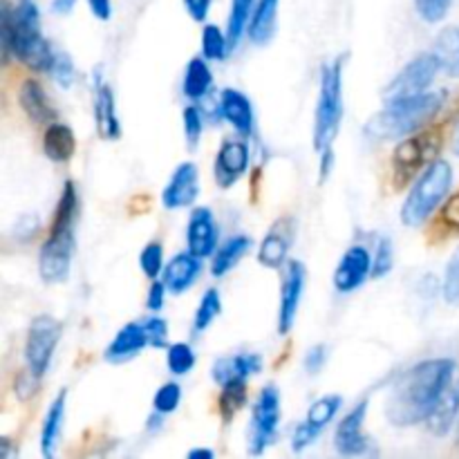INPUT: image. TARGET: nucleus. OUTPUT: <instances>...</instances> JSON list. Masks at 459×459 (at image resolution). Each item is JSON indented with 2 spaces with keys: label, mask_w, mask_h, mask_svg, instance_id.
I'll use <instances>...</instances> for the list:
<instances>
[{
  "label": "nucleus",
  "mask_w": 459,
  "mask_h": 459,
  "mask_svg": "<svg viewBox=\"0 0 459 459\" xmlns=\"http://www.w3.org/2000/svg\"><path fill=\"white\" fill-rule=\"evenodd\" d=\"M453 368V359H426L403 372L385 399V420L397 429L426 424Z\"/></svg>",
  "instance_id": "f257e3e1"
},
{
  "label": "nucleus",
  "mask_w": 459,
  "mask_h": 459,
  "mask_svg": "<svg viewBox=\"0 0 459 459\" xmlns=\"http://www.w3.org/2000/svg\"><path fill=\"white\" fill-rule=\"evenodd\" d=\"M79 213V195H76V184L65 182L58 204L54 209L52 227H49L48 240L40 247L39 255V273L43 282L54 285L63 282L70 273L72 255H74V224Z\"/></svg>",
  "instance_id": "f03ea898"
},
{
  "label": "nucleus",
  "mask_w": 459,
  "mask_h": 459,
  "mask_svg": "<svg viewBox=\"0 0 459 459\" xmlns=\"http://www.w3.org/2000/svg\"><path fill=\"white\" fill-rule=\"evenodd\" d=\"M444 106V97L437 92L415 94V97L390 99L384 110L377 112L366 126V134L381 142L403 139L408 134L420 133L439 115Z\"/></svg>",
  "instance_id": "7ed1b4c3"
},
{
  "label": "nucleus",
  "mask_w": 459,
  "mask_h": 459,
  "mask_svg": "<svg viewBox=\"0 0 459 459\" xmlns=\"http://www.w3.org/2000/svg\"><path fill=\"white\" fill-rule=\"evenodd\" d=\"M13 58L34 72H49L56 49L40 31V12L34 0H16L12 7Z\"/></svg>",
  "instance_id": "20e7f679"
},
{
  "label": "nucleus",
  "mask_w": 459,
  "mask_h": 459,
  "mask_svg": "<svg viewBox=\"0 0 459 459\" xmlns=\"http://www.w3.org/2000/svg\"><path fill=\"white\" fill-rule=\"evenodd\" d=\"M343 119V58L327 63L321 70L316 112H314V148L316 152L332 151Z\"/></svg>",
  "instance_id": "39448f33"
},
{
  "label": "nucleus",
  "mask_w": 459,
  "mask_h": 459,
  "mask_svg": "<svg viewBox=\"0 0 459 459\" xmlns=\"http://www.w3.org/2000/svg\"><path fill=\"white\" fill-rule=\"evenodd\" d=\"M453 186V166L446 160H435L421 170L402 206V222L406 227H420L435 209L448 197Z\"/></svg>",
  "instance_id": "423d86ee"
},
{
  "label": "nucleus",
  "mask_w": 459,
  "mask_h": 459,
  "mask_svg": "<svg viewBox=\"0 0 459 459\" xmlns=\"http://www.w3.org/2000/svg\"><path fill=\"white\" fill-rule=\"evenodd\" d=\"M281 424V393L276 385H264L251 411L249 426V453L263 455L278 437Z\"/></svg>",
  "instance_id": "0eeeda50"
},
{
  "label": "nucleus",
  "mask_w": 459,
  "mask_h": 459,
  "mask_svg": "<svg viewBox=\"0 0 459 459\" xmlns=\"http://www.w3.org/2000/svg\"><path fill=\"white\" fill-rule=\"evenodd\" d=\"M61 334V321H56L54 316H48V314H40V316H36L30 323V330H27L25 339V363L40 379L49 370V363H52L54 352H56Z\"/></svg>",
  "instance_id": "6e6552de"
},
{
  "label": "nucleus",
  "mask_w": 459,
  "mask_h": 459,
  "mask_svg": "<svg viewBox=\"0 0 459 459\" xmlns=\"http://www.w3.org/2000/svg\"><path fill=\"white\" fill-rule=\"evenodd\" d=\"M442 148V139L435 130L430 133H415L403 137L402 142L394 148L393 166L394 175H399V184H406L412 175H417V170L426 169L429 164H433L437 160V152Z\"/></svg>",
  "instance_id": "1a4fd4ad"
},
{
  "label": "nucleus",
  "mask_w": 459,
  "mask_h": 459,
  "mask_svg": "<svg viewBox=\"0 0 459 459\" xmlns=\"http://www.w3.org/2000/svg\"><path fill=\"white\" fill-rule=\"evenodd\" d=\"M439 70H442V65L433 52L420 54L411 63H406V67L390 81V85L385 88V101L429 92L430 83L439 74Z\"/></svg>",
  "instance_id": "9d476101"
},
{
  "label": "nucleus",
  "mask_w": 459,
  "mask_h": 459,
  "mask_svg": "<svg viewBox=\"0 0 459 459\" xmlns=\"http://www.w3.org/2000/svg\"><path fill=\"white\" fill-rule=\"evenodd\" d=\"M305 281H307V272L299 260L287 263V273L282 278L281 287V309H278V334L287 336L294 327L296 314H299L300 299L305 291Z\"/></svg>",
  "instance_id": "9b49d317"
},
{
  "label": "nucleus",
  "mask_w": 459,
  "mask_h": 459,
  "mask_svg": "<svg viewBox=\"0 0 459 459\" xmlns=\"http://www.w3.org/2000/svg\"><path fill=\"white\" fill-rule=\"evenodd\" d=\"M366 417L368 402H361L339 421V426H336L334 430L336 453H341V455L345 457H357L368 451L370 439H368L366 435Z\"/></svg>",
  "instance_id": "f8f14e48"
},
{
  "label": "nucleus",
  "mask_w": 459,
  "mask_h": 459,
  "mask_svg": "<svg viewBox=\"0 0 459 459\" xmlns=\"http://www.w3.org/2000/svg\"><path fill=\"white\" fill-rule=\"evenodd\" d=\"M251 161V152L247 142L242 139H224L220 146L218 155H215L213 164V178L220 188H231L238 184V179L247 173Z\"/></svg>",
  "instance_id": "ddd939ff"
},
{
  "label": "nucleus",
  "mask_w": 459,
  "mask_h": 459,
  "mask_svg": "<svg viewBox=\"0 0 459 459\" xmlns=\"http://www.w3.org/2000/svg\"><path fill=\"white\" fill-rule=\"evenodd\" d=\"M372 278V255L363 245L350 247L339 260V267L334 272V290L339 294H352L363 282Z\"/></svg>",
  "instance_id": "4468645a"
},
{
  "label": "nucleus",
  "mask_w": 459,
  "mask_h": 459,
  "mask_svg": "<svg viewBox=\"0 0 459 459\" xmlns=\"http://www.w3.org/2000/svg\"><path fill=\"white\" fill-rule=\"evenodd\" d=\"M200 195V170L193 161H184L170 175L169 184L161 191V204L166 209H186Z\"/></svg>",
  "instance_id": "2eb2a0df"
},
{
  "label": "nucleus",
  "mask_w": 459,
  "mask_h": 459,
  "mask_svg": "<svg viewBox=\"0 0 459 459\" xmlns=\"http://www.w3.org/2000/svg\"><path fill=\"white\" fill-rule=\"evenodd\" d=\"M459 420V366L455 363L451 377H448L446 385H444L442 394H439L437 403H435L433 412L426 420V426L433 435L444 437V435L451 433L457 426Z\"/></svg>",
  "instance_id": "dca6fc26"
},
{
  "label": "nucleus",
  "mask_w": 459,
  "mask_h": 459,
  "mask_svg": "<svg viewBox=\"0 0 459 459\" xmlns=\"http://www.w3.org/2000/svg\"><path fill=\"white\" fill-rule=\"evenodd\" d=\"M294 242V220L281 218L272 224L258 247V263L267 269H281Z\"/></svg>",
  "instance_id": "f3484780"
},
{
  "label": "nucleus",
  "mask_w": 459,
  "mask_h": 459,
  "mask_svg": "<svg viewBox=\"0 0 459 459\" xmlns=\"http://www.w3.org/2000/svg\"><path fill=\"white\" fill-rule=\"evenodd\" d=\"M186 242L188 251L200 258H209L218 249V222H215L213 211L206 206H197L193 209L191 218H188L186 229Z\"/></svg>",
  "instance_id": "a211bd4d"
},
{
  "label": "nucleus",
  "mask_w": 459,
  "mask_h": 459,
  "mask_svg": "<svg viewBox=\"0 0 459 459\" xmlns=\"http://www.w3.org/2000/svg\"><path fill=\"white\" fill-rule=\"evenodd\" d=\"M94 119H97V130L103 139H115L121 137V124L117 117V103L115 92L110 85L101 79V72L94 74Z\"/></svg>",
  "instance_id": "6ab92c4d"
},
{
  "label": "nucleus",
  "mask_w": 459,
  "mask_h": 459,
  "mask_svg": "<svg viewBox=\"0 0 459 459\" xmlns=\"http://www.w3.org/2000/svg\"><path fill=\"white\" fill-rule=\"evenodd\" d=\"M202 260L204 258L191 254V251H184V254H175L173 258L166 263L161 281L166 282L170 294L179 296L195 285V281L202 273Z\"/></svg>",
  "instance_id": "aec40b11"
},
{
  "label": "nucleus",
  "mask_w": 459,
  "mask_h": 459,
  "mask_svg": "<svg viewBox=\"0 0 459 459\" xmlns=\"http://www.w3.org/2000/svg\"><path fill=\"white\" fill-rule=\"evenodd\" d=\"M218 103L222 119H227L238 134H242V137H251V134H254V106H251L247 94H242L240 90L227 88L220 94Z\"/></svg>",
  "instance_id": "412c9836"
},
{
  "label": "nucleus",
  "mask_w": 459,
  "mask_h": 459,
  "mask_svg": "<svg viewBox=\"0 0 459 459\" xmlns=\"http://www.w3.org/2000/svg\"><path fill=\"white\" fill-rule=\"evenodd\" d=\"M146 345H151V341H148L146 330H143V323H128V325H124L117 332L112 343L106 348L103 359H106L108 363H115V366L117 363H126L130 361V359L137 357Z\"/></svg>",
  "instance_id": "4be33fe9"
},
{
  "label": "nucleus",
  "mask_w": 459,
  "mask_h": 459,
  "mask_svg": "<svg viewBox=\"0 0 459 459\" xmlns=\"http://www.w3.org/2000/svg\"><path fill=\"white\" fill-rule=\"evenodd\" d=\"M263 370V357L255 352L233 354V357H222L213 363L211 377L218 385L231 384V381H247L249 377L258 375Z\"/></svg>",
  "instance_id": "5701e85b"
},
{
  "label": "nucleus",
  "mask_w": 459,
  "mask_h": 459,
  "mask_svg": "<svg viewBox=\"0 0 459 459\" xmlns=\"http://www.w3.org/2000/svg\"><path fill=\"white\" fill-rule=\"evenodd\" d=\"M18 103H21L22 112L30 117L34 124H54L56 121V108L49 103L48 92L43 85L34 79L22 81L21 90H18Z\"/></svg>",
  "instance_id": "b1692460"
},
{
  "label": "nucleus",
  "mask_w": 459,
  "mask_h": 459,
  "mask_svg": "<svg viewBox=\"0 0 459 459\" xmlns=\"http://www.w3.org/2000/svg\"><path fill=\"white\" fill-rule=\"evenodd\" d=\"M43 152L54 164H65V161H70L76 152L74 130L67 124H61V121L49 124L43 134Z\"/></svg>",
  "instance_id": "393cba45"
},
{
  "label": "nucleus",
  "mask_w": 459,
  "mask_h": 459,
  "mask_svg": "<svg viewBox=\"0 0 459 459\" xmlns=\"http://www.w3.org/2000/svg\"><path fill=\"white\" fill-rule=\"evenodd\" d=\"M65 402H67V390H61V393L54 397V402L49 403L48 415H45L43 430H40V453L43 457H54L58 446V439H61L63 430V417H65Z\"/></svg>",
  "instance_id": "a878e982"
},
{
  "label": "nucleus",
  "mask_w": 459,
  "mask_h": 459,
  "mask_svg": "<svg viewBox=\"0 0 459 459\" xmlns=\"http://www.w3.org/2000/svg\"><path fill=\"white\" fill-rule=\"evenodd\" d=\"M278 3L281 0H258L255 3L249 30H247V36H249L251 43L267 45L273 39L278 22Z\"/></svg>",
  "instance_id": "bb28decb"
},
{
  "label": "nucleus",
  "mask_w": 459,
  "mask_h": 459,
  "mask_svg": "<svg viewBox=\"0 0 459 459\" xmlns=\"http://www.w3.org/2000/svg\"><path fill=\"white\" fill-rule=\"evenodd\" d=\"M213 88V72H211L209 63L204 56H195L188 61L186 74H184V97L191 99V101L200 103L202 99H206V94Z\"/></svg>",
  "instance_id": "cd10ccee"
},
{
  "label": "nucleus",
  "mask_w": 459,
  "mask_h": 459,
  "mask_svg": "<svg viewBox=\"0 0 459 459\" xmlns=\"http://www.w3.org/2000/svg\"><path fill=\"white\" fill-rule=\"evenodd\" d=\"M433 54L437 56L444 74L459 79V27H444L433 45Z\"/></svg>",
  "instance_id": "c85d7f7f"
},
{
  "label": "nucleus",
  "mask_w": 459,
  "mask_h": 459,
  "mask_svg": "<svg viewBox=\"0 0 459 459\" xmlns=\"http://www.w3.org/2000/svg\"><path fill=\"white\" fill-rule=\"evenodd\" d=\"M251 249V238L247 236H236V238H229L224 245H220L215 249L213 260H211V273L215 278H222L224 273L231 272L242 258H245L247 251Z\"/></svg>",
  "instance_id": "c756f323"
},
{
  "label": "nucleus",
  "mask_w": 459,
  "mask_h": 459,
  "mask_svg": "<svg viewBox=\"0 0 459 459\" xmlns=\"http://www.w3.org/2000/svg\"><path fill=\"white\" fill-rule=\"evenodd\" d=\"M258 0H231V12H229L227 21V36L231 49H236L240 45L242 36L249 30L251 16H254V9Z\"/></svg>",
  "instance_id": "7c9ffc66"
},
{
  "label": "nucleus",
  "mask_w": 459,
  "mask_h": 459,
  "mask_svg": "<svg viewBox=\"0 0 459 459\" xmlns=\"http://www.w3.org/2000/svg\"><path fill=\"white\" fill-rule=\"evenodd\" d=\"M220 388L222 390H220L218 411L224 424H229L242 411V406L247 403V397H249V393H247V381H231V384H224Z\"/></svg>",
  "instance_id": "2f4dec72"
},
{
  "label": "nucleus",
  "mask_w": 459,
  "mask_h": 459,
  "mask_svg": "<svg viewBox=\"0 0 459 459\" xmlns=\"http://www.w3.org/2000/svg\"><path fill=\"white\" fill-rule=\"evenodd\" d=\"M341 406H343V397H339V394H325V397L316 399V402L309 406L305 424H309L312 429H316L318 433H323L325 426L330 424L336 417V412L341 411Z\"/></svg>",
  "instance_id": "473e14b6"
},
{
  "label": "nucleus",
  "mask_w": 459,
  "mask_h": 459,
  "mask_svg": "<svg viewBox=\"0 0 459 459\" xmlns=\"http://www.w3.org/2000/svg\"><path fill=\"white\" fill-rule=\"evenodd\" d=\"M220 312H222V299H220V291L211 287V290L204 291L200 305H197L195 318H193V332L200 334V332L209 330L211 323L220 316Z\"/></svg>",
  "instance_id": "72a5a7b5"
},
{
  "label": "nucleus",
  "mask_w": 459,
  "mask_h": 459,
  "mask_svg": "<svg viewBox=\"0 0 459 459\" xmlns=\"http://www.w3.org/2000/svg\"><path fill=\"white\" fill-rule=\"evenodd\" d=\"M231 49L227 31L220 30L218 25H204L202 30V54L206 61H224Z\"/></svg>",
  "instance_id": "f704fd0d"
},
{
  "label": "nucleus",
  "mask_w": 459,
  "mask_h": 459,
  "mask_svg": "<svg viewBox=\"0 0 459 459\" xmlns=\"http://www.w3.org/2000/svg\"><path fill=\"white\" fill-rule=\"evenodd\" d=\"M195 352L188 343H173L169 345V352H166V366L173 372L175 377H184L195 368Z\"/></svg>",
  "instance_id": "c9c22d12"
},
{
  "label": "nucleus",
  "mask_w": 459,
  "mask_h": 459,
  "mask_svg": "<svg viewBox=\"0 0 459 459\" xmlns=\"http://www.w3.org/2000/svg\"><path fill=\"white\" fill-rule=\"evenodd\" d=\"M139 267H142V272L146 273L151 281H157V276L161 273V269L166 267L164 247H161L160 242H148V245L143 247L142 254H139Z\"/></svg>",
  "instance_id": "e433bc0d"
},
{
  "label": "nucleus",
  "mask_w": 459,
  "mask_h": 459,
  "mask_svg": "<svg viewBox=\"0 0 459 459\" xmlns=\"http://www.w3.org/2000/svg\"><path fill=\"white\" fill-rule=\"evenodd\" d=\"M179 402H182V388L175 381H169L152 397V411L161 412V415H170V412L178 411Z\"/></svg>",
  "instance_id": "4c0bfd02"
},
{
  "label": "nucleus",
  "mask_w": 459,
  "mask_h": 459,
  "mask_svg": "<svg viewBox=\"0 0 459 459\" xmlns=\"http://www.w3.org/2000/svg\"><path fill=\"white\" fill-rule=\"evenodd\" d=\"M394 267V251L390 238H381L377 245L375 255H372V278H384L393 272Z\"/></svg>",
  "instance_id": "58836bf2"
},
{
  "label": "nucleus",
  "mask_w": 459,
  "mask_h": 459,
  "mask_svg": "<svg viewBox=\"0 0 459 459\" xmlns=\"http://www.w3.org/2000/svg\"><path fill=\"white\" fill-rule=\"evenodd\" d=\"M0 58H3V65H7V63L13 58L12 4H9V0H3V4H0Z\"/></svg>",
  "instance_id": "ea45409f"
},
{
  "label": "nucleus",
  "mask_w": 459,
  "mask_h": 459,
  "mask_svg": "<svg viewBox=\"0 0 459 459\" xmlns=\"http://www.w3.org/2000/svg\"><path fill=\"white\" fill-rule=\"evenodd\" d=\"M202 130H204V115L197 106L184 108V134H186L188 146L195 148L200 143Z\"/></svg>",
  "instance_id": "a19ab883"
},
{
  "label": "nucleus",
  "mask_w": 459,
  "mask_h": 459,
  "mask_svg": "<svg viewBox=\"0 0 459 459\" xmlns=\"http://www.w3.org/2000/svg\"><path fill=\"white\" fill-rule=\"evenodd\" d=\"M444 299H446V303L459 305V247L448 260L446 272H444Z\"/></svg>",
  "instance_id": "79ce46f5"
},
{
  "label": "nucleus",
  "mask_w": 459,
  "mask_h": 459,
  "mask_svg": "<svg viewBox=\"0 0 459 459\" xmlns=\"http://www.w3.org/2000/svg\"><path fill=\"white\" fill-rule=\"evenodd\" d=\"M48 74L52 76L61 88H70V85L74 83V63H72V58L67 56L65 52H56V58H54Z\"/></svg>",
  "instance_id": "37998d69"
},
{
  "label": "nucleus",
  "mask_w": 459,
  "mask_h": 459,
  "mask_svg": "<svg viewBox=\"0 0 459 459\" xmlns=\"http://www.w3.org/2000/svg\"><path fill=\"white\" fill-rule=\"evenodd\" d=\"M143 330H146L151 348H166L169 345V323L161 316L143 318Z\"/></svg>",
  "instance_id": "c03bdc74"
},
{
  "label": "nucleus",
  "mask_w": 459,
  "mask_h": 459,
  "mask_svg": "<svg viewBox=\"0 0 459 459\" xmlns=\"http://www.w3.org/2000/svg\"><path fill=\"white\" fill-rule=\"evenodd\" d=\"M453 0H415V7L426 22H439L446 18Z\"/></svg>",
  "instance_id": "a18cd8bd"
},
{
  "label": "nucleus",
  "mask_w": 459,
  "mask_h": 459,
  "mask_svg": "<svg viewBox=\"0 0 459 459\" xmlns=\"http://www.w3.org/2000/svg\"><path fill=\"white\" fill-rule=\"evenodd\" d=\"M39 384H40V377L34 375L30 368H25V370L16 377L13 393H16V397L21 399V402H30V399L39 393Z\"/></svg>",
  "instance_id": "49530a36"
},
{
  "label": "nucleus",
  "mask_w": 459,
  "mask_h": 459,
  "mask_svg": "<svg viewBox=\"0 0 459 459\" xmlns=\"http://www.w3.org/2000/svg\"><path fill=\"white\" fill-rule=\"evenodd\" d=\"M318 435H321V433H318L316 429H312V426H309V424L300 421V424L296 426L294 435H291V448H294L296 453L305 451V448L312 446V444L316 442Z\"/></svg>",
  "instance_id": "de8ad7c7"
},
{
  "label": "nucleus",
  "mask_w": 459,
  "mask_h": 459,
  "mask_svg": "<svg viewBox=\"0 0 459 459\" xmlns=\"http://www.w3.org/2000/svg\"><path fill=\"white\" fill-rule=\"evenodd\" d=\"M325 361H327V348H325V345H314V348L307 350L303 363H305V370H307L309 375H316V372L323 370Z\"/></svg>",
  "instance_id": "09e8293b"
},
{
  "label": "nucleus",
  "mask_w": 459,
  "mask_h": 459,
  "mask_svg": "<svg viewBox=\"0 0 459 459\" xmlns=\"http://www.w3.org/2000/svg\"><path fill=\"white\" fill-rule=\"evenodd\" d=\"M166 291H169V287H166L164 281H152L146 296V307L151 309V312H161V307H164L166 303Z\"/></svg>",
  "instance_id": "8fccbe9b"
},
{
  "label": "nucleus",
  "mask_w": 459,
  "mask_h": 459,
  "mask_svg": "<svg viewBox=\"0 0 459 459\" xmlns=\"http://www.w3.org/2000/svg\"><path fill=\"white\" fill-rule=\"evenodd\" d=\"M442 220L446 227L455 229L459 231V191L453 193L451 197H448L446 202H444L442 206Z\"/></svg>",
  "instance_id": "3c124183"
},
{
  "label": "nucleus",
  "mask_w": 459,
  "mask_h": 459,
  "mask_svg": "<svg viewBox=\"0 0 459 459\" xmlns=\"http://www.w3.org/2000/svg\"><path fill=\"white\" fill-rule=\"evenodd\" d=\"M184 7H186L188 16L197 22H204L209 16L211 0H184Z\"/></svg>",
  "instance_id": "603ef678"
},
{
  "label": "nucleus",
  "mask_w": 459,
  "mask_h": 459,
  "mask_svg": "<svg viewBox=\"0 0 459 459\" xmlns=\"http://www.w3.org/2000/svg\"><path fill=\"white\" fill-rule=\"evenodd\" d=\"M88 7L99 21H110L112 18V3L110 0H88Z\"/></svg>",
  "instance_id": "864d4df0"
},
{
  "label": "nucleus",
  "mask_w": 459,
  "mask_h": 459,
  "mask_svg": "<svg viewBox=\"0 0 459 459\" xmlns=\"http://www.w3.org/2000/svg\"><path fill=\"white\" fill-rule=\"evenodd\" d=\"M76 0H52V9L56 13H70L74 9Z\"/></svg>",
  "instance_id": "5fc2aeb1"
},
{
  "label": "nucleus",
  "mask_w": 459,
  "mask_h": 459,
  "mask_svg": "<svg viewBox=\"0 0 459 459\" xmlns=\"http://www.w3.org/2000/svg\"><path fill=\"white\" fill-rule=\"evenodd\" d=\"M188 459H213L215 453L211 451V448H193V451H188Z\"/></svg>",
  "instance_id": "6e6d98bb"
},
{
  "label": "nucleus",
  "mask_w": 459,
  "mask_h": 459,
  "mask_svg": "<svg viewBox=\"0 0 459 459\" xmlns=\"http://www.w3.org/2000/svg\"><path fill=\"white\" fill-rule=\"evenodd\" d=\"M12 442H9L7 437L0 439V459H9V451H12Z\"/></svg>",
  "instance_id": "4d7b16f0"
},
{
  "label": "nucleus",
  "mask_w": 459,
  "mask_h": 459,
  "mask_svg": "<svg viewBox=\"0 0 459 459\" xmlns=\"http://www.w3.org/2000/svg\"><path fill=\"white\" fill-rule=\"evenodd\" d=\"M453 152L459 157V121H457L455 130H453Z\"/></svg>",
  "instance_id": "13d9d810"
},
{
  "label": "nucleus",
  "mask_w": 459,
  "mask_h": 459,
  "mask_svg": "<svg viewBox=\"0 0 459 459\" xmlns=\"http://www.w3.org/2000/svg\"><path fill=\"white\" fill-rule=\"evenodd\" d=\"M455 444L459 446V420H457V426H455Z\"/></svg>",
  "instance_id": "bf43d9fd"
}]
</instances>
